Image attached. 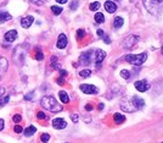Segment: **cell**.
<instances>
[{"instance_id": "6da1fadb", "label": "cell", "mask_w": 163, "mask_h": 143, "mask_svg": "<svg viewBox=\"0 0 163 143\" xmlns=\"http://www.w3.org/2000/svg\"><path fill=\"white\" fill-rule=\"evenodd\" d=\"M40 104L44 109L51 111V113H59L62 110V107L57 103V100L53 97V96H45L42 98L40 100Z\"/></svg>"}, {"instance_id": "7a4b0ae2", "label": "cell", "mask_w": 163, "mask_h": 143, "mask_svg": "<svg viewBox=\"0 0 163 143\" xmlns=\"http://www.w3.org/2000/svg\"><path fill=\"white\" fill-rule=\"evenodd\" d=\"M124 59H125L127 62H129L132 65L139 66V65H141V64H144L146 61L147 54L146 53H141V54H128V55L124 56Z\"/></svg>"}, {"instance_id": "3957f363", "label": "cell", "mask_w": 163, "mask_h": 143, "mask_svg": "<svg viewBox=\"0 0 163 143\" xmlns=\"http://www.w3.org/2000/svg\"><path fill=\"white\" fill-rule=\"evenodd\" d=\"M144 5L151 13H157L163 5V0H144Z\"/></svg>"}, {"instance_id": "277c9868", "label": "cell", "mask_w": 163, "mask_h": 143, "mask_svg": "<svg viewBox=\"0 0 163 143\" xmlns=\"http://www.w3.org/2000/svg\"><path fill=\"white\" fill-rule=\"evenodd\" d=\"M139 40H140V37H138V36H129L122 42V47L124 49H132Z\"/></svg>"}, {"instance_id": "5b68a950", "label": "cell", "mask_w": 163, "mask_h": 143, "mask_svg": "<svg viewBox=\"0 0 163 143\" xmlns=\"http://www.w3.org/2000/svg\"><path fill=\"white\" fill-rule=\"evenodd\" d=\"M121 109H122L123 111H127V113H134V111H136V108L134 107L132 99H125V100H123V102L121 103Z\"/></svg>"}, {"instance_id": "8992f818", "label": "cell", "mask_w": 163, "mask_h": 143, "mask_svg": "<svg viewBox=\"0 0 163 143\" xmlns=\"http://www.w3.org/2000/svg\"><path fill=\"white\" fill-rule=\"evenodd\" d=\"M94 54H95L94 59H95V61H96V69H100L101 62H102L103 59L106 58V51H103V50H101V49H96V50H94Z\"/></svg>"}, {"instance_id": "52a82bcc", "label": "cell", "mask_w": 163, "mask_h": 143, "mask_svg": "<svg viewBox=\"0 0 163 143\" xmlns=\"http://www.w3.org/2000/svg\"><path fill=\"white\" fill-rule=\"evenodd\" d=\"M135 88L139 91V92H146L149 88H150V83L146 81V80H141V81H136L134 83Z\"/></svg>"}, {"instance_id": "ba28073f", "label": "cell", "mask_w": 163, "mask_h": 143, "mask_svg": "<svg viewBox=\"0 0 163 143\" xmlns=\"http://www.w3.org/2000/svg\"><path fill=\"white\" fill-rule=\"evenodd\" d=\"M53 127L56 130H63L67 127V122L61 118H56L53 120Z\"/></svg>"}, {"instance_id": "9c48e42d", "label": "cell", "mask_w": 163, "mask_h": 143, "mask_svg": "<svg viewBox=\"0 0 163 143\" xmlns=\"http://www.w3.org/2000/svg\"><path fill=\"white\" fill-rule=\"evenodd\" d=\"M81 91L85 94H96L99 92V89L92 85H82Z\"/></svg>"}, {"instance_id": "30bf717a", "label": "cell", "mask_w": 163, "mask_h": 143, "mask_svg": "<svg viewBox=\"0 0 163 143\" xmlns=\"http://www.w3.org/2000/svg\"><path fill=\"white\" fill-rule=\"evenodd\" d=\"M67 43H68V40H67V37H66V34L61 33V34L59 36V38H57L56 47H57L59 49H65V48H66V45H67Z\"/></svg>"}, {"instance_id": "8fae6325", "label": "cell", "mask_w": 163, "mask_h": 143, "mask_svg": "<svg viewBox=\"0 0 163 143\" xmlns=\"http://www.w3.org/2000/svg\"><path fill=\"white\" fill-rule=\"evenodd\" d=\"M91 55H92V51H86V53H83L81 55V59H79V62L82 65H89L91 62Z\"/></svg>"}, {"instance_id": "7c38bea8", "label": "cell", "mask_w": 163, "mask_h": 143, "mask_svg": "<svg viewBox=\"0 0 163 143\" xmlns=\"http://www.w3.org/2000/svg\"><path fill=\"white\" fill-rule=\"evenodd\" d=\"M4 38H5L6 42H10V43L13 42L15 39H17V31H16V29H10L9 32L5 33Z\"/></svg>"}, {"instance_id": "4fadbf2b", "label": "cell", "mask_w": 163, "mask_h": 143, "mask_svg": "<svg viewBox=\"0 0 163 143\" xmlns=\"http://www.w3.org/2000/svg\"><path fill=\"white\" fill-rule=\"evenodd\" d=\"M33 21H34L33 16H26V17H23V18L21 20V26H22L23 28H29V27L32 26Z\"/></svg>"}, {"instance_id": "5bb4252c", "label": "cell", "mask_w": 163, "mask_h": 143, "mask_svg": "<svg viewBox=\"0 0 163 143\" xmlns=\"http://www.w3.org/2000/svg\"><path fill=\"white\" fill-rule=\"evenodd\" d=\"M132 100H133V104H134V107L136 108V110L138 109H141V108H144V105H145V102H144V99L143 98H139V97H133L132 98Z\"/></svg>"}, {"instance_id": "9a60e30c", "label": "cell", "mask_w": 163, "mask_h": 143, "mask_svg": "<svg viewBox=\"0 0 163 143\" xmlns=\"http://www.w3.org/2000/svg\"><path fill=\"white\" fill-rule=\"evenodd\" d=\"M105 9H106L107 12L113 13V12L117 10V5H116L113 1H106V2H105Z\"/></svg>"}, {"instance_id": "2e32d148", "label": "cell", "mask_w": 163, "mask_h": 143, "mask_svg": "<svg viewBox=\"0 0 163 143\" xmlns=\"http://www.w3.org/2000/svg\"><path fill=\"white\" fill-rule=\"evenodd\" d=\"M9 69V60L4 56L0 58V71L1 72H6Z\"/></svg>"}, {"instance_id": "e0dca14e", "label": "cell", "mask_w": 163, "mask_h": 143, "mask_svg": "<svg viewBox=\"0 0 163 143\" xmlns=\"http://www.w3.org/2000/svg\"><path fill=\"white\" fill-rule=\"evenodd\" d=\"M59 97H60V100H61L63 104L70 103V97H68V94H67L65 91H60V92H59Z\"/></svg>"}, {"instance_id": "ac0fdd59", "label": "cell", "mask_w": 163, "mask_h": 143, "mask_svg": "<svg viewBox=\"0 0 163 143\" xmlns=\"http://www.w3.org/2000/svg\"><path fill=\"white\" fill-rule=\"evenodd\" d=\"M113 120H114L116 124H123V122L125 121V116L122 115L121 113H116V114L113 115Z\"/></svg>"}, {"instance_id": "d6986e66", "label": "cell", "mask_w": 163, "mask_h": 143, "mask_svg": "<svg viewBox=\"0 0 163 143\" xmlns=\"http://www.w3.org/2000/svg\"><path fill=\"white\" fill-rule=\"evenodd\" d=\"M11 20V15L7 11H0V22H6Z\"/></svg>"}, {"instance_id": "ffe728a7", "label": "cell", "mask_w": 163, "mask_h": 143, "mask_svg": "<svg viewBox=\"0 0 163 143\" xmlns=\"http://www.w3.org/2000/svg\"><path fill=\"white\" fill-rule=\"evenodd\" d=\"M123 23H124V20H123L121 16H118V17H116L114 21H113V27H114V28H121V27L123 26Z\"/></svg>"}, {"instance_id": "44dd1931", "label": "cell", "mask_w": 163, "mask_h": 143, "mask_svg": "<svg viewBox=\"0 0 163 143\" xmlns=\"http://www.w3.org/2000/svg\"><path fill=\"white\" fill-rule=\"evenodd\" d=\"M35 131H37V129L34 126H29V127H27L24 130V136L26 137H31V136H33L35 134Z\"/></svg>"}, {"instance_id": "7402d4cb", "label": "cell", "mask_w": 163, "mask_h": 143, "mask_svg": "<svg viewBox=\"0 0 163 143\" xmlns=\"http://www.w3.org/2000/svg\"><path fill=\"white\" fill-rule=\"evenodd\" d=\"M50 62H51L53 69H55V70H60V69H61V66H60V64H59V61H57V58H56V56H51Z\"/></svg>"}, {"instance_id": "603a6c76", "label": "cell", "mask_w": 163, "mask_h": 143, "mask_svg": "<svg viewBox=\"0 0 163 143\" xmlns=\"http://www.w3.org/2000/svg\"><path fill=\"white\" fill-rule=\"evenodd\" d=\"M94 18H95V21H96L97 23H102V22L105 21V16H103L101 12H96L95 16H94Z\"/></svg>"}, {"instance_id": "cb8c5ba5", "label": "cell", "mask_w": 163, "mask_h": 143, "mask_svg": "<svg viewBox=\"0 0 163 143\" xmlns=\"http://www.w3.org/2000/svg\"><path fill=\"white\" fill-rule=\"evenodd\" d=\"M90 75H91V71H90L89 69H84V70L79 71V76H81L82 78H86V77H89Z\"/></svg>"}, {"instance_id": "d4e9b609", "label": "cell", "mask_w": 163, "mask_h": 143, "mask_svg": "<svg viewBox=\"0 0 163 143\" xmlns=\"http://www.w3.org/2000/svg\"><path fill=\"white\" fill-rule=\"evenodd\" d=\"M9 102H10V96L1 97V98H0V108H1V107H5V105H6Z\"/></svg>"}, {"instance_id": "484cf974", "label": "cell", "mask_w": 163, "mask_h": 143, "mask_svg": "<svg viewBox=\"0 0 163 143\" xmlns=\"http://www.w3.org/2000/svg\"><path fill=\"white\" fill-rule=\"evenodd\" d=\"M51 11H53L54 15H60L62 12V7H60V6H51Z\"/></svg>"}, {"instance_id": "4316f807", "label": "cell", "mask_w": 163, "mask_h": 143, "mask_svg": "<svg viewBox=\"0 0 163 143\" xmlns=\"http://www.w3.org/2000/svg\"><path fill=\"white\" fill-rule=\"evenodd\" d=\"M121 76H122L123 78H125V80H129V78H130V72H129L128 70H122V71H121Z\"/></svg>"}, {"instance_id": "83f0119b", "label": "cell", "mask_w": 163, "mask_h": 143, "mask_svg": "<svg viewBox=\"0 0 163 143\" xmlns=\"http://www.w3.org/2000/svg\"><path fill=\"white\" fill-rule=\"evenodd\" d=\"M89 7H90V10H91V11H96V10L100 7V2H99V1H95V2L90 4V6H89Z\"/></svg>"}, {"instance_id": "f1b7e54d", "label": "cell", "mask_w": 163, "mask_h": 143, "mask_svg": "<svg viewBox=\"0 0 163 143\" xmlns=\"http://www.w3.org/2000/svg\"><path fill=\"white\" fill-rule=\"evenodd\" d=\"M49 140H50V135L49 134H42V136H40V141L42 142L46 143Z\"/></svg>"}, {"instance_id": "f546056e", "label": "cell", "mask_w": 163, "mask_h": 143, "mask_svg": "<svg viewBox=\"0 0 163 143\" xmlns=\"http://www.w3.org/2000/svg\"><path fill=\"white\" fill-rule=\"evenodd\" d=\"M37 118H38L39 120H45L48 116H46V115H45L43 111H38V113H37Z\"/></svg>"}, {"instance_id": "4dcf8cb0", "label": "cell", "mask_w": 163, "mask_h": 143, "mask_svg": "<svg viewBox=\"0 0 163 143\" xmlns=\"http://www.w3.org/2000/svg\"><path fill=\"white\" fill-rule=\"evenodd\" d=\"M21 120H22V116H21L20 114H16V115H13V118H12V121H13V122H16V124H18Z\"/></svg>"}, {"instance_id": "1f68e13d", "label": "cell", "mask_w": 163, "mask_h": 143, "mask_svg": "<svg viewBox=\"0 0 163 143\" xmlns=\"http://www.w3.org/2000/svg\"><path fill=\"white\" fill-rule=\"evenodd\" d=\"M13 131H15L16 134H22V132H23V127H22L21 125H16V126L13 127Z\"/></svg>"}, {"instance_id": "d6a6232c", "label": "cell", "mask_w": 163, "mask_h": 143, "mask_svg": "<svg viewBox=\"0 0 163 143\" xmlns=\"http://www.w3.org/2000/svg\"><path fill=\"white\" fill-rule=\"evenodd\" d=\"M84 36H85V31H84V29H82L81 28V29L77 31V38H78V39H82Z\"/></svg>"}, {"instance_id": "836d02e7", "label": "cell", "mask_w": 163, "mask_h": 143, "mask_svg": "<svg viewBox=\"0 0 163 143\" xmlns=\"http://www.w3.org/2000/svg\"><path fill=\"white\" fill-rule=\"evenodd\" d=\"M35 59H37V60H43V59H44V55H43V53H42L40 50H38V51L35 53Z\"/></svg>"}, {"instance_id": "e575fe53", "label": "cell", "mask_w": 163, "mask_h": 143, "mask_svg": "<svg viewBox=\"0 0 163 143\" xmlns=\"http://www.w3.org/2000/svg\"><path fill=\"white\" fill-rule=\"evenodd\" d=\"M71 119H72V121H73L74 124H77V122L79 121V116H78V114H73V115L71 116Z\"/></svg>"}, {"instance_id": "d590c367", "label": "cell", "mask_w": 163, "mask_h": 143, "mask_svg": "<svg viewBox=\"0 0 163 143\" xmlns=\"http://www.w3.org/2000/svg\"><path fill=\"white\" fill-rule=\"evenodd\" d=\"M33 96H34V92H32V93H29V94H26V96H24V99H26V100H32V99H33Z\"/></svg>"}, {"instance_id": "8d00e7d4", "label": "cell", "mask_w": 163, "mask_h": 143, "mask_svg": "<svg viewBox=\"0 0 163 143\" xmlns=\"http://www.w3.org/2000/svg\"><path fill=\"white\" fill-rule=\"evenodd\" d=\"M59 71H60V73H61V77H66V76L68 75V73H67V71H66V70H63V69H60Z\"/></svg>"}, {"instance_id": "74e56055", "label": "cell", "mask_w": 163, "mask_h": 143, "mask_svg": "<svg viewBox=\"0 0 163 143\" xmlns=\"http://www.w3.org/2000/svg\"><path fill=\"white\" fill-rule=\"evenodd\" d=\"M77 5H78V1L74 0V1L71 4V9H72V10H76V9H77Z\"/></svg>"}, {"instance_id": "f35d334b", "label": "cell", "mask_w": 163, "mask_h": 143, "mask_svg": "<svg viewBox=\"0 0 163 143\" xmlns=\"http://www.w3.org/2000/svg\"><path fill=\"white\" fill-rule=\"evenodd\" d=\"M57 83H59L60 86H63V83H65V80H63V77H61V76H60V77L57 78Z\"/></svg>"}, {"instance_id": "ab89813d", "label": "cell", "mask_w": 163, "mask_h": 143, "mask_svg": "<svg viewBox=\"0 0 163 143\" xmlns=\"http://www.w3.org/2000/svg\"><path fill=\"white\" fill-rule=\"evenodd\" d=\"M31 2H33V4H37V5H40V4H43V1L42 0H29Z\"/></svg>"}, {"instance_id": "60d3db41", "label": "cell", "mask_w": 163, "mask_h": 143, "mask_svg": "<svg viewBox=\"0 0 163 143\" xmlns=\"http://www.w3.org/2000/svg\"><path fill=\"white\" fill-rule=\"evenodd\" d=\"M85 109H86L88 111H90V110H92V105H91V104H86V105H85Z\"/></svg>"}, {"instance_id": "b9f144b4", "label": "cell", "mask_w": 163, "mask_h": 143, "mask_svg": "<svg viewBox=\"0 0 163 143\" xmlns=\"http://www.w3.org/2000/svg\"><path fill=\"white\" fill-rule=\"evenodd\" d=\"M4 124H5V122H4V120H2V119H0V131L4 129Z\"/></svg>"}, {"instance_id": "7bdbcfd3", "label": "cell", "mask_w": 163, "mask_h": 143, "mask_svg": "<svg viewBox=\"0 0 163 143\" xmlns=\"http://www.w3.org/2000/svg\"><path fill=\"white\" fill-rule=\"evenodd\" d=\"M97 36L102 37V36H103V31H102V29H97Z\"/></svg>"}, {"instance_id": "ee69618b", "label": "cell", "mask_w": 163, "mask_h": 143, "mask_svg": "<svg viewBox=\"0 0 163 143\" xmlns=\"http://www.w3.org/2000/svg\"><path fill=\"white\" fill-rule=\"evenodd\" d=\"M105 43H106V44L110 43V38H108V36H105Z\"/></svg>"}, {"instance_id": "f6af8a7d", "label": "cell", "mask_w": 163, "mask_h": 143, "mask_svg": "<svg viewBox=\"0 0 163 143\" xmlns=\"http://www.w3.org/2000/svg\"><path fill=\"white\" fill-rule=\"evenodd\" d=\"M4 93H5V88H4V87H1V88H0V97H1Z\"/></svg>"}, {"instance_id": "bcb514c9", "label": "cell", "mask_w": 163, "mask_h": 143, "mask_svg": "<svg viewBox=\"0 0 163 143\" xmlns=\"http://www.w3.org/2000/svg\"><path fill=\"white\" fill-rule=\"evenodd\" d=\"M103 107H105V105H103L102 103H100V104H99V110H102V109H103Z\"/></svg>"}, {"instance_id": "7dc6e473", "label": "cell", "mask_w": 163, "mask_h": 143, "mask_svg": "<svg viewBox=\"0 0 163 143\" xmlns=\"http://www.w3.org/2000/svg\"><path fill=\"white\" fill-rule=\"evenodd\" d=\"M57 2H60V4H65V2H67V0H56Z\"/></svg>"}, {"instance_id": "c3c4849f", "label": "cell", "mask_w": 163, "mask_h": 143, "mask_svg": "<svg viewBox=\"0 0 163 143\" xmlns=\"http://www.w3.org/2000/svg\"><path fill=\"white\" fill-rule=\"evenodd\" d=\"M162 54H163V45H162Z\"/></svg>"}, {"instance_id": "681fc988", "label": "cell", "mask_w": 163, "mask_h": 143, "mask_svg": "<svg viewBox=\"0 0 163 143\" xmlns=\"http://www.w3.org/2000/svg\"><path fill=\"white\" fill-rule=\"evenodd\" d=\"M0 80H1V76H0Z\"/></svg>"}, {"instance_id": "f907efd6", "label": "cell", "mask_w": 163, "mask_h": 143, "mask_svg": "<svg viewBox=\"0 0 163 143\" xmlns=\"http://www.w3.org/2000/svg\"><path fill=\"white\" fill-rule=\"evenodd\" d=\"M162 143H163V142H162Z\"/></svg>"}]
</instances>
